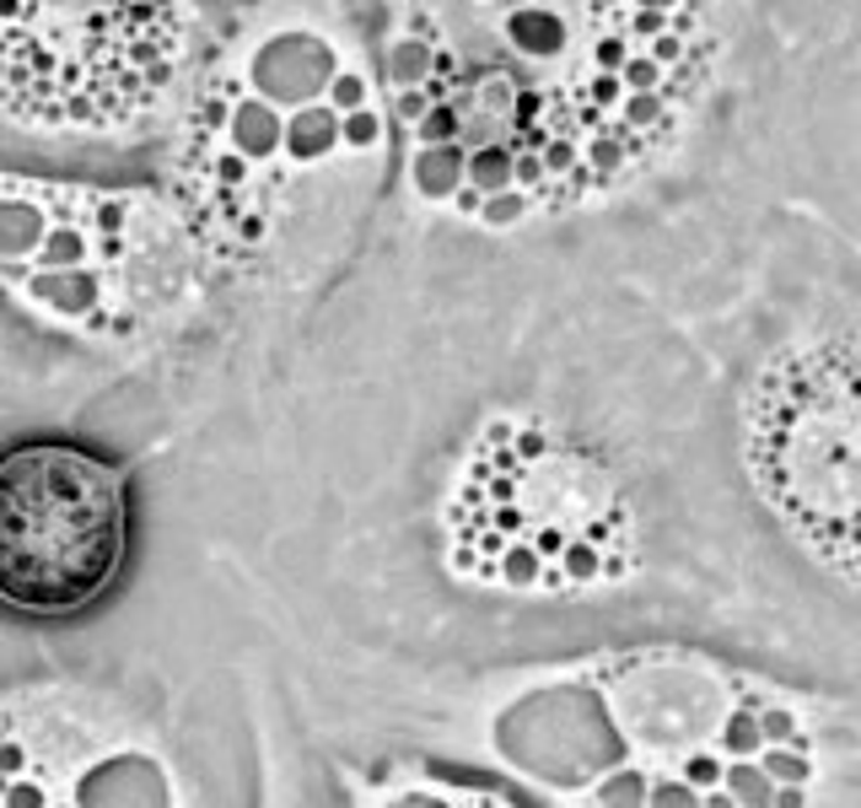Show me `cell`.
I'll return each instance as SVG.
<instances>
[{"label": "cell", "instance_id": "6da1fadb", "mask_svg": "<svg viewBox=\"0 0 861 808\" xmlns=\"http://www.w3.org/2000/svg\"><path fill=\"white\" fill-rule=\"evenodd\" d=\"M711 70L717 27L695 5H474L458 27L404 11L388 108L426 200L561 216L668 157Z\"/></svg>", "mask_w": 861, "mask_h": 808}, {"label": "cell", "instance_id": "7a4b0ae2", "mask_svg": "<svg viewBox=\"0 0 861 808\" xmlns=\"http://www.w3.org/2000/svg\"><path fill=\"white\" fill-rule=\"evenodd\" d=\"M399 141L394 108L312 27H270L205 70L178 141V205L200 254L259 265L275 238H323Z\"/></svg>", "mask_w": 861, "mask_h": 808}, {"label": "cell", "instance_id": "3957f363", "mask_svg": "<svg viewBox=\"0 0 861 808\" xmlns=\"http://www.w3.org/2000/svg\"><path fill=\"white\" fill-rule=\"evenodd\" d=\"M528 728L571 755L528 760L581 808H802L819 777L802 717L764 684L695 652H619Z\"/></svg>", "mask_w": 861, "mask_h": 808}, {"label": "cell", "instance_id": "277c9868", "mask_svg": "<svg viewBox=\"0 0 861 808\" xmlns=\"http://www.w3.org/2000/svg\"><path fill=\"white\" fill-rule=\"evenodd\" d=\"M447 566L506 599L608 593L641 572L635 496L587 437L496 415L447 490Z\"/></svg>", "mask_w": 861, "mask_h": 808}, {"label": "cell", "instance_id": "5b68a950", "mask_svg": "<svg viewBox=\"0 0 861 808\" xmlns=\"http://www.w3.org/2000/svg\"><path fill=\"white\" fill-rule=\"evenodd\" d=\"M743 470L770 517L861 582V339H797L743 394Z\"/></svg>", "mask_w": 861, "mask_h": 808}, {"label": "cell", "instance_id": "8992f818", "mask_svg": "<svg viewBox=\"0 0 861 808\" xmlns=\"http://www.w3.org/2000/svg\"><path fill=\"white\" fill-rule=\"evenodd\" d=\"M183 60V5H0V114L27 130H136Z\"/></svg>", "mask_w": 861, "mask_h": 808}, {"label": "cell", "instance_id": "52a82bcc", "mask_svg": "<svg viewBox=\"0 0 861 808\" xmlns=\"http://www.w3.org/2000/svg\"><path fill=\"white\" fill-rule=\"evenodd\" d=\"M119 475L81 448L33 443L0 459V604L27 615L87 610L125 561Z\"/></svg>", "mask_w": 861, "mask_h": 808}, {"label": "cell", "instance_id": "ba28073f", "mask_svg": "<svg viewBox=\"0 0 861 808\" xmlns=\"http://www.w3.org/2000/svg\"><path fill=\"white\" fill-rule=\"evenodd\" d=\"M388 808H506V804L490 798V793H404Z\"/></svg>", "mask_w": 861, "mask_h": 808}]
</instances>
